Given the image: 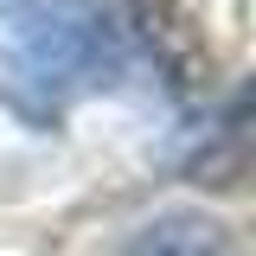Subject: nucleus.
<instances>
[{
  "mask_svg": "<svg viewBox=\"0 0 256 256\" xmlns=\"http://www.w3.org/2000/svg\"><path fill=\"white\" fill-rule=\"evenodd\" d=\"M134 26H141V38H148V52H154V64L166 70L173 90L212 84V45L180 0H134Z\"/></svg>",
  "mask_w": 256,
  "mask_h": 256,
  "instance_id": "obj_2",
  "label": "nucleus"
},
{
  "mask_svg": "<svg viewBox=\"0 0 256 256\" xmlns=\"http://www.w3.org/2000/svg\"><path fill=\"white\" fill-rule=\"evenodd\" d=\"M128 256H230V230L198 212H166L128 244Z\"/></svg>",
  "mask_w": 256,
  "mask_h": 256,
  "instance_id": "obj_3",
  "label": "nucleus"
},
{
  "mask_svg": "<svg viewBox=\"0 0 256 256\" xmlns=\"http://www.w3.org/2000/svg\"><path fill=\"white\" fill-rule=\"evenodd\" d=\"M90 64V26L77 6L45 0L13 20V102L26 116H58V96L77 84V70Z\"/></svg>",
  "mask_w": 256,
  "mask_h": 256,
  "instance_id": "obj_1",
  "label": "nucleus"
}]
</instances>
